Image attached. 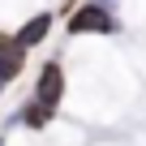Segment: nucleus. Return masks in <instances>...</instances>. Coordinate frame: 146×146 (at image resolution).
<instances>
[{
	"label": "nucleus",
	"mask_w": 146,
	"mask_h": 146,
	"mask_svg": "<svg viewBox=\"0 0 146 146\" xmlns=\"http://www.w3.org/2000/svg\"><path fill=\"white\" fill-rule=\"evenodd\" d=\"M22 69H26V47L13 35H0V82L22 78Z\"/></svg>",
	"instance_id": "nucleus-2"
},
{
	"label": "nucleus",
	"mask_w": 146,
	"mask_h": 146,
	"mask_svg": "<svg viewBox=\"0 0 146 146\" xmlns=\"http://www.w3.org/2000/svg\"><path fill=\"white\" fill-rule=\"evenodd\" d=\"M60 95H64V69H60L56 60H47V64H43V73H39L35 99H39V103H47V108H56V103H60Z\"/></svg>",
	"instance_id": "nucleus-1"
},
{
	"label": "nucleus",
	"mask_w": 146,
	"mask_h": 146,
	"mask_svg": "<svg viewBox=\"0 0 146 146\" xmlns=\"http://www.w3.org/2000/svg\"><path fill=\"white\" fill-rule=\"evenodd\" d=\"M0 146H5V142H0Z\"/></svg>",
	"instance_id": "nucleus-6"
},
{
	"label": "nucleus",
	"mask_w": 146,
	"mask_h": 146,
	"mask_svg": "<svg viewBox=\"0 0 146 146\" xmlns=\"http://www.w3.org/2000/svg\"><path fill=\"white\" fill-rule=\"evenodd\" d=\"M47 30H52V13H39V17H30V22L17 30V43H22V47H35V43L47 39Z\"/></svg>",
	"instance_id": "nucleus-4"
},
{
	"label": "nucleus",
	"mask_w": 146,
	"mask_h": 146,
	"mask_svg": "<svg viewBox=\"0 0 146 146\" xmlns=\"http://www.w3.org/2000/svg\"><path fill=\"white\" fill-rule=\"evenodd\" d=\"M90 30H99V35L112 30V17L99 5H86V9H78V13L69 17V35H90Z\"/></svg>",
	"instance_id": "nucleus-3"
},
{
	"label": "nucleus",
	"mask_w": 146,
	"mask_h": 146,
	"mask_svg": "<svg viewBox=\"0 0 146 146\" xmlns=\"http://www.w3.org/2000/svg\"><path fill=\"white\" fill-rule=\"evenodd\" d=\"M52 116H56V108H47V103H39V99H35V103H30V108L22 112V125H30V129H39V125H47Z\"/></svg>",
	"instance_id": "nucleus-5"
}]
</instances>
